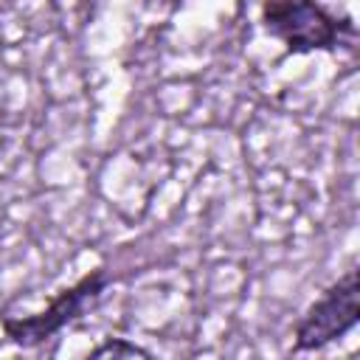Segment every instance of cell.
Listing matches in <instances>:
<instances>
[{"instance_id": "cell-1", "label": "cell", "mask_w": 360, "mask_h": 360, "mask_svg": "<svg viewBox=\"0 0 360 360\" xmlns=\"http://www.w3.org/2000/svg\"><path fill=\"white\" fill-rule=\"evenodd\" d=\"M264 31L287 45L290 53L332 51L343 34L352 37V22L326 11L318 0H264Z\"/></svg>"}, {"instance_id": "cell-2", "label": "cell", "mask_w": 360, "mask_h": 360, "mask_svg": "<svg viewBox=\"0 0 360 360\" xmlns=\"http://www.w3.org/2000/svg\"><path fill=\"white\" fill-rule=\"evenodd\" d=\"M107 284V273L90 270L87 276H82L73 287L62 290L42 312L34 315H22V318H3L0 326L6 332V338L17 346H37L42 340H48L51 335H56L59 329H65L68 323H73L104 290Z\"/></svg>"}, {"instance_id": "cell-3", "label": "cell", "mask_w": 360, "mask_h": 360, "mask_svg": "<svg viewBox=\"0 0 360 360\" xmlns=\"http://www.w3.org/2000/svg\"><path fill=\"white\" fill-rule=\"evenodd\" d=\"M360 318V276L349 270L340 276L298 321L295 326V352L321 349L343 338Z\"/></svg>"}, {"instance_id": "cell-4", "label": "cell", "mask_w": 360, "mask_h": 360, "mask_svg": "<svg viewBox=\"0 0 360 360\" xmlns=\"http://www.w3.org/2000/svg\"><path fill=\"white\" fill-rule=\"evenodd\" d=\"M90 357H152L146 349H141V346H135V343H127V340H121V338H110V340H104L101 346H96L93 352H90Z\"/></svg>"}]
</instances>
